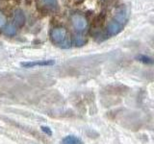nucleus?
Returning <instances> with one entry per match:
<instances>
[{"label":"nucleus","mask_w":154,"mask_h":144,"mask_svg":"<svg viewBox=\"0 0 154 144\" xmlns=\"http://www.w3.org/2000/svg\"><path fill=\"white\" fill-rule=\"evenodd\" d=\"M3 33L8 37L14 36L17 34V27L14 25H13V24H8V25H6L4 27Z\"/></svg>","instance_id":"nucleus-8"},{"label":"nucleus","mask_w":154,"mask_h":144,"mask_svg":"<svg viewBox=\"0 0 154 144\" xmlns=\"http://www.w3.org/2000/svg\"><path fill=\"white\" fill-rule=\"evenodd\" d=\"M50 40L55 45L62 49H69L71 47V38L65 28L58 27L52 29L50 32Z\"/></svg>","instance_id":"nucleus-2"},{"label":"nucleus","mask_w":154,"mask_h":144,"mask_svg":"<svg viewBox=\"0 0 154 144\" xmlns=\"http://www.w3.org/2000/svg\"><path fill=\"white\" fill-rule=\"evenodd\" d=\"M128 21V11L126 7H119L116 10L114 18L109 21L106 25L104 31L102 32L103 40L117 36L122 31L124 26Z\"/></svg>","instance_id":"nucleus-1"},{"label":"nucleus","mask_w":154,"mask_h":144,"mask_svg":"<svg viewBox=\"0 0 154 144\" xmlns=\"http://www.w3.org/2000/svg\"><path fill=\"white\" fill-rule=\"evenodd\" d=\"M71 23L73 25L74 29L78 34H82L84 31H86L88 27V21L84 16L80 14H74L71 16Z\"/></svg>","instance_id":"nucleus-3"},{"label":"nucleus","mask_w":154,"mask_h":144,"mask_svg":"<svg viewBox=\"0 0 154 144\" xmlns=\"http://www.w3.org/2000/svg\"><path fill=\"white\" fill-rule=\"evenodd\" d=\"M42 131L46 134L47 136H52V131H51V129L49 127H45V126H42Z\"/></svg>","instance_id":"nucleus-11"},{"label":"nucleus","mask_w":154,"mask_h":144,"mask_svg":"<svg viewBox=\"0 0 154 144\" xmlns=\"http://www.w3.org/2000/svg\"><path fill=\"white\" fill-rule=\"evenodd\" d=\"M136 59L144 64H154V60L152 59V58L148 57L146 55H139V56H137Z\"/></svg>","instance_id":"nucleus-9"},{"label":"nucleus","mask_w":154,"mask_h":144,"mask_svg":"<svg viewBox=\"0 0 154 144\" xmlns=\"http://www.w3.org/2000/svg\"><path fill=\"white\" fill-rule=\"evenodd\" d=\"M61 144H82V141L74 136H67L63 138Z\"/></svg>","instance_id":"nucleus-7"},{"label":"nucleus","mask_w":154,"mask_h":144,"mask_svg":"<svg viewBox=\"0 0 154 144\" xmlns=\"http://www.w3.org/2000/svg\"><path fill=\"white\" fill-rule=\"evenodd\" d=\"M14 24H16V27H22L25 23V16H24L23 12L21 10H17L14 14Z\"/></svg>","instance_id":"nucleus-5"},{"label":"nucleus","mask_w":154,"mask_h":144,"mask_svg":"<svg viewBox=\"0 0 154 144\" xmlns=\"http://www.w3.org/2000/svg\"><path fill=\"white\" fill-rule=\"evenodd\" d=\"M45 4L47 5H50V6H54L55 3H56V0H43Z\"/></svg>","instance_id":"nucleus-12"},{"label":"nucleus","mask_w":154,"mask_h":144,"mask_svg":"<svg viewBox=\"0 0 154 144\" xmlns=\"http://www.w3.org/2000/svg\"><path fill=\"white\" fill-rule=\"evenodd\" d=\"M55 64L53 60H42V61H35V62H23L21 65L26 68H32L36 66H50Z\"/></svg>","instance_id":"nucleus-4"},{"label":"nucleus","mask_w":154,"mask_h":144,"mask_svg":"<svg viewBox=\"0 0 154 144\" xmlns=\"http://www.w3.org/2000/svg\"><path fill=\"white\" fill-rule=\"evenodd\" d=\"M87 41H88V40H87V38L83 35V34H76L74 36L73 42H74L75 46H77V47L85 45Z\"/></svg>","instance_id":"nucleus-6"},{"label":"nucleus","mask_w":154,"mask_h":144,"mask_svg":"<svg viewBox=\"0 0 154 144\" xmlns=\"http://www.w3.org/2000/svg\"><path fill=\"white\" fill-rule=\"evenodd\" d=\"M5 25H6V17L0 13V28H4Z\"/></svg>","instance_id":"nucleus-10"}]
</instances>
